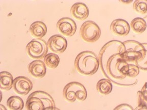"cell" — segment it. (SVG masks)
<instances>
[{"mask_svg":"<svg viewBox=\"0 0 147 110\" xmlns=\"http://www.w3.org/2000/svg\"><path fill=\"white\" fill-rule=\"evenodd\" d=\"M74 65L79 73L84 76H92L99 69V59L92 51H83L77 56Z\"/></svg>","mask_w":147,"mask_h":110,"instance_id":"3","label":"cell"},{"mask_svg":"<svg viewBox=\"0 0 147 110\" xmlns=\"http://www.w3.org/2000/svg\"><path fill=\"white\" fill-rule=\"evenodd\" d=\"M28 70L32 76L41 78L46 76L47 67L44 62L40 60H36L28 65Z\"/></svg>","mask_w":147,"mask_h":110,"instance_id":"12","label":"cell"},{"mask_svg":"<svg viewBox=\"0 0 147 110\" xmlns=\"http://www.w3.org/2000/svg\"><path fill=\"white\" fill-rule=\"evenodd\" d=\"M60 58L57 55L54 53H49L44 58V63L49 68L55 69L59 64Z\"/></svg>","mask_w":147,"mask_h":110,"instance_id":"20","label":"cell"},{"mask_svg":"<svg viewBox=\"0 0 147 110\" xmlns=\"http://www.w3.org/2000/svg\"><path fill=\"white\" fill-rule=\"evenodd\" d=\"M130 27H131V29L134 33L142 34L146 29L147 23L143 18L136 17L131 21Z\"/></svg>","mask_w":147,"mask_h":110,"instance_id":"18","label":"cell"},{"mask_svg":"<svg viewBox=\"0 0 147 110\" xmlns=\"http://www.w3.org/2000/svg\"><path fill=\"white\" fill-rule=\"evenodd\" d=\"M48 46L45 40L34 39L27 44L26 50L27 55L33 59H42L48 52Z\"/></svg>","mask_w":147,"mask_h":110,"instance_id":"7","label":"cell"},{"mask_svg":"<svg viewBox=\"0 0 147 110\" xmlns=\"http://www.w3.org/2000/svg\"><path fill=\"white\" fill-rule=\"evenodd\" d=\"M63 96L69 103L75 101H83L87 98V91L85 87L80 82H73L65 86L62 92Z\"/></svg>","mask_w":147,"mask_h":110,"instance_id":"5","label":"cell"},{"mask_svg":"<svg viewBox=\"0 0 147 110\" xmlns=\"http://www.w3.org/2000/svg\"><path fill=\"white\" fill-rule=\"evenodd\" d=\"M48 48L53 53L61 54L65 51L67 46V39L60 35H54L49 39Z\"/></svg>","mask_w":147,"mask_h":110,"instance_id":"10","label":"cell"},{"mask_svg":"<svg viewBox=\"0 0 147 110\" xmlns=\"http://www.w3.org/2000/svg\"><path fill=\"white\" fill-rule=\"evenodd\" d=\"M125 50L122 53L124 60L128 64H135L139 68L146 71L147 67L142 64V62L147 61V50L143 44L135 40H127L123 42Z\"/></svg>","mask_w":147,"mask_h":110,"instance_id":"2","label":"cell"},{"mask_svg":"<svg viewBox=\"0 0 147 110\" xmlns=\"http://www.w3.org/2000/svg\"><path fill=\"white\" fill-rule=\"evenodd\" d=\"M125 50V48L122 42L109 41L100 51L99 66L104 76L115 85L131 86L138 83V80L127 76L129 64L122 56Z\"/></svg>","mask_w":147,"mask_h":110,"instance_id":"1","label":"cell"},{"mask_svg":"<svg viewBox=\"0 0 147 110\" xmlns=\"http://www.w3.org/2000/svg\"><path fill=\"white\" fill-rule=\"evenodd\" d=\"M101 35V29L99 25L93 21H86L83 23L80 29L81 38L88 43H94L98 41Z\"/></svg>","mask_w":147,"mask_h":110,"instance_id":"6","label":"cell"},{"mask_svg":"<svg viewBox=\"0 0 147 110\" xmlns=\"http://www.w3.org/2000/svg\"><path fill=\"white\" fill-rule=\"evenodd\" d=\"M29 31L32 36L37 39H41L47 34V27L45 23L37 21L31 25Z\"/></svg>","mask_w":147,"mask_h":110,"instance_id":"14","label":"cell"},{"mask_svg":"<svg viewBox=\"0 0 147 110\" xmlns=\"http://www.w3.org/2000/svg\"><path fill=\"white\" fill-rule=\"evenodd\" d=\"M119 2H121L123 4H130L131 2H132L133 1H119Z\"/></svg>","mask_w":147,"mask_h":110,"instance_id":"24","label":"cell"},{"mask_svg":"<svg viewBox=\"0 0 147 110\" xmlns=\"http://www.w3.org/2000/svg\"><path fill=\"white\" fill-rule=\"evenodd\" d=\"M133 110V108L130 106V105H129L128 104H126V103H124V104H121L120 105H118L117 107L116 108H115L114 110Z\"/></svg>","mask_w":147,"mask_h":110,"instance_id":"23","label":"cell"},{"mask_svg":"<svg viewBox=\"0 0 147 110\" xmlns=\"http://www.w3.org/2000/svg\"><path fill=\"white\" fill-rule=\"evenodd\" d=\"M7 106L10 110H22L24 107V103L21 97L17 96H12L8 99Z\"/></svg>","mask_w":147,"mask_h":110,"instance_id":"19","label":"cell"},{"mask_svg":"<svg viewBox=\"0 0 147 110\" xmlns=\"http://www.w3.org/2000/svg\"><path fill=\"white\" fill-rule=\"evenodd\" d=\"M56 27L60 33L67 37L73 36L77 30L76 23L69 17L60 19L57 23Z\"/></svg>","mask_w":147,"mask_h":110,"instance_id":"8","label":"cell"},{"mask_svg":"<svg viewBox=\"0 0 147 110\" xmlns=\"http://www.w3.org/2000/svg\"><path fill=\"white\" fill-rule=\"evenodd\" d=\"M27 110H59L55 107L53 97L46 92H33L27 98L26 103Z\"/></svg>","mask_w":147,"mask_h":110,"instance_id":"4","label":"cell"},{"mask_svg":"<svg viewBox=\"0 0 147 110\" xmlns=\"http://www.w3.org/2000/svg\"><path fill=\"white\" fill-rule=\"evenodd\" d=\"M133 8L138 13L146 14L147 13V1L136 0L133 3Z\"/></svg>","mask_w":147,"mask_h":110,"instance_id":"21","label":"cell"},{"mask_svg":"<svg viewBox=\"0 0 147 110\" xmlns=\"http://www.w3.org/2000/svg\"><path fill=\"white\" fill-rule=\"evenodd\" d=\"M96 88L97 91L100 94L107 95L112 92L113 85L109 80L107 78H103L98 82Z\"/></svg>","mask_w":147,"mask_h":110,"instance_id":"16","label":"cell"},{"mask_svg":"<svg viewBox=\"0 0 147 110\" xmlns=\"http://www.w3.org/2000/svg\"><path fill=\"white\" fill-rule=\"evenodd\" d=\"M110 30L115 35L126 36L128 34L130 27L126 21L123 19H116L111 23Z\"/></svg>","mask_w":147,"mask_h":110,"instance_id":"11","label":"cell"},{"mask_svg":"<svg viewBox=\"0 0 147 110\" xmlns=\"http://www.w3.org/2000/svg\"><path fill=\"white\" fill-rule=\"evenodd\" d=\"M13 88L16 93L26 95L32 89L33 83L29 78L23 76H18L14 79Z\"/></svg>","mask_w":147,"mask_h":110,"instance_id":"9","label":"cell"},{"mask_svg":"<svg viewBox=\"0 0 147 110\" xmlns=\"http://www.w3.org/2000/svg\"><path fill=\"white\" fill-rule=\"evenodd\" d=\"M71 16L79 21L85 20L89 15V9L86 4L82 3H76L71 8Z\"/></svg>","mask_w":147,"mask_h":110,"instance_id":"13","label":"cell"},{"mask_svg":"<svg viewBox=\"0 0 147 110\" xmlns=\"http://www.w3.org/2000/svg\"><path fill=\"white\" fill-rule=\"evenodd\" d=\"M13 78L11 74L7 71L0 73V88L4 91H9L13 85Z\"/></svg>","mask_w":147,"mask_h":110,"instance_id":"15","label":"cell"},{"mask_svg":"<svg viewBox=\"0 0 147 110\" xmlns=\"http://www.w3.org/2000/svg\"><path fill=\"white\" fill-rule=\"evenodd\" d=\"M140 73L139 67L135 64H129V68L127 73V76L130 78L136 77Z\"/></svg>","mask_w":147,"mask_h":110,"instance_id":"22","label":"cell"},{"mask_svg":"<svg viewBox=\"0 0 147 110\" xmlns=\"http://www.w3.org/2000/svg\"><path fill=\"white\" fill-rule=\"evenodd\" d=\"M147 83H145L142 91H138L137 93L138 107L136 110H147Z\"/></svg>","mask_w":147,"mask_h":110,"instance_id":"17","label":"cell"}]
</instances>
